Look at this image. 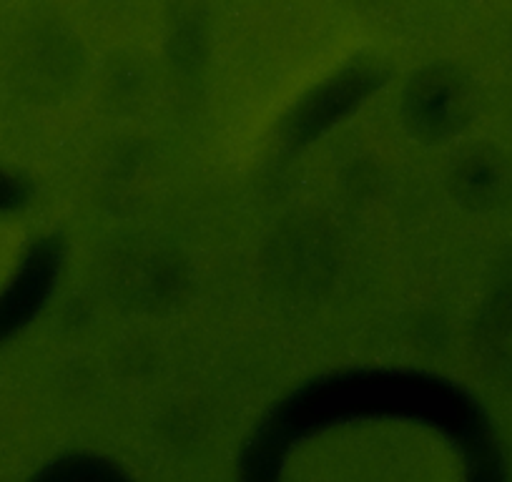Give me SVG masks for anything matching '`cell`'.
Segmentation results:
<instances>
[{
	"label": "cell",
	"instance_id": "6da1fadb",
	"mask_svg": "<svg viewBox=\"0 0 512 482\" xmlns=\"http://www.w3.org/2000/svg\"><path fill=\"white\" fill-rule=\"evenodd\" d=\"M33 482H128L113 467L96 460H68L53 465Z\"/></svg>",
	"mask_w": 512,
	"mask_h": 482
}]
</instances>
